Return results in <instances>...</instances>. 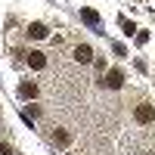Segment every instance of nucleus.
Returning <instances> with one entry per match:
<instances>
[{"mask_svg":"<svg viewBox=\"0 0 155 155\" xmlns=\"http://www.w3.org/2000/svg\"><path fill=\"white\" fill-rule=\"evenodd\" d=\"M134 118H137L140 124H149V121H155V109H152V106H137Z\"/></svg>","mask_w":155,"mask_h":155,"instance_id":"f257e3e1","label":"nucleus"},{"mask_svg":"<svg viewBox=\"0 0 155 155\" xmlns=\"http://www.w3.org/2000/svg\"><path fill=\"white\" fill-rule=\"evenodd\" d=\"M102 84H106V87H109V90H118V87H121V84H124V74H121V71H118V68H112V71H109V74H106V81H102Z\"/></svg>","mask_w":155,"mask_h":155,"instance_id":"f03ea898","label":"nucleus"},{"mask_svg":"<svg viewBox=\"0 0 155 155\" xmlns=\"http://www.w3.org/2000/svg\"><path fill=\"white\" fill-rule=\"evenodd\" d=\"M74 59L81 62V65H87V62H93V50H90L87 44H81V47L74 50Z\"/></svg>","mask_w":155,"mask_h":155,"instance_id":"7ed1b4c3","label":"nucleus"},{"mask_svg":"<svg viewBox=\"0 0 155 155\" xmlns=\"http://www.w3.org/2000/svg\"><path fill=\"white\" fill-rule=\"evenodd\" d=\"M25 59H28V65H31V68H44V65H47V56L41 53V50H31Z\"/></svg>","mask_w":155,"mask_h":155,"instance_id":"20e7f679","label":"nucleus"},{"mask_svg":"<svg viewBox=\"0 0 155 155\" xmlns=\"http://www.w3.org/2000/svg\"><path fill=\"white\" fill-rule=\"evenodd\" d=\"M19 96H22V99H34V96H37V84L22 81V84H19Z\"/></svg>","mask_w":155,"mask_h":155,"instance_id":"39448f33","label":"nucleus"},{"mask_svg":"<svg viewBox=\"0 0 155 155\" xmlns=\"http://www.w3.org/2000/svg\"><path fill=\"white\" fill-rule=\"evenodd\" d=\"M28 34H31V37H37V41H41V37H47L50 31H47V25H41V22H31V25H28Z\"/></svg>","mask_w":155,"mask_h":155,"instance_id":"423d86ee","label":"nucleus"},{"mask_svg":"<svg viewBox=\"0 0 155 155\" xmlns=\"http://www.w3.org/2000/svg\"><path fill=\"white\" fill-rule=\"evenodd\" d=\"M81 19H84L87 25H93V28H96V25H99V12H96V9H81Z\"/></svg>","mask_w":155,"mask_h":155,"instance_id":"0eeeda50","label":"nucleus"},{"mask_svg":"<svg viewBox=\"0 0 155 155\" xmlns=\"http://www.w3.org/2000/svg\"><path fill=\"white\" fill-rule=\"evenodd\" d=\"M68 140H71V137H68L65 130H56V143H59V146H68Z\"/></svg>","mask_w":155,"mask_h":155,"instance_id":"6e6552de","label":"nucleus"},{"mask_svg":"<svg viewBox=\"0 0 155 155\" xmlns=\"http://www.w3.org/2000/svg\"><path fill=\"white\" fill-rule=\"evenodd\" d=\"M0 155H12V149H9L6 143H0Z\"/></svg>","mask_w":155,"mask_h":155,"instance_id":"1a4fd4ad","label":"nucleus"}]
</instances>
